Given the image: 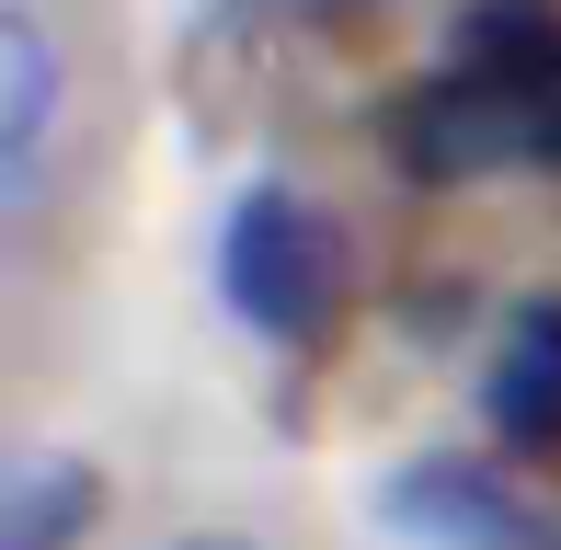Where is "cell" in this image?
Listing matches in <instances>:
<instances>
[{
  "label": "cell",
  "mask_w": 561,
  "mask_h": 550,
  "mask_svg": "<svg viewBox=\"0 0 561 550\" xmlns=\"http://www.w3.org/2000/svg\"><path fill=\"white\" fill-rule=\"evenodd\" d=\"M298 12H367V0H298Z\"/></svg>",
  "instance_id": "8"
},
{
  "label": "cell",
  "mask_w": 561,
  "mask_h": 550,
  "mask_svg": "<svg viewBox=\"0 0 561 550\" xmlns=\"http://www.w3.org/2000/svg\"><path fill=\"white\" fill-rule=\"evenodd\" d=\"M378 516H390L413 550H561L550 516L527 505L504 470H481V459H413V470H390V482H378Z\"/></svg>",
  "instance_id": "3"
},
{
  "label": "cell",
  "mask_w": 561,
  "mask_h": 550,
  "mask_svg": "<svg viewBox=\"0 0 561 550\" xmlns=\"http://www.w3.org/2000/svg\"><path fill=\"white\" fill-rule=\"evenodd\" d=\"M218 287H229V310L264 344H321V321H333V298H344L333 218L298 184H252L241 207H229V230H218Z\"/></svg>",
  "instance_id": "1"
},
{
  "label": "cell",
  "mask_w": 561,
  "mask_h": 550,
  "mask_svg": "<svg viewBox=\"0 0 561 550\" xmlns=\"http://www.w3.org/2000/svg\"><path fill=\"white\" fill-rule=\"evenodd\" d=\"M447 69L516 104L527 161H561V0H458Z\"/></svg>",
  "instance_id": "2"
},
{
  "label": "cell",
  "mask_w": 561,
  "mask_h": 550,
  "mask_svg": "<svg viewBox=\"0 0 561 550\" xmlns=\"http://www.w3.org/2000/svg\"><path fill=\"white\" fill-rule=\"evenodd\" d=\"M92 516H104V470L69 459V447H23L12 482H0V550H69L92 539Z\"/></svg>",
  "instance_id": "5"
},
{
  "label": "cell",
  "mask_w": 561,
  "mask_h": 550,
  "mask_svg": "<svg viewBox=\"0 0 561 550\" xmlns=\"http://www.w3.org/2000/svg\"><path fill=\"white\" fill-rule=\"evenodd\" d=\"M481 413H493L504 447H561V298H527V310L493 333Z\"/></svg>",
  "instance_id": "4"
},
{
  "label": "cell",
  "mask_w": 561,
  "mask_h": 550,
  "mask_svg": "<svg viewBox=\"0 0 561 550\" xmlns=\"http://www.w3.org/2000/svg\"><path fill=\"white\" fill-rule=\"evenodd\" d=\"M58 127V46H46V23L0 12V172H12V195H35V149Z\"/></svg>",
  "instance_id": "6"
},
{
  "label": "cell",
  "mask_w": 561,
  "mask_h": 550,
  "mask_svg": "<svg viewBox=\"0 0 561 550\" xmlns=\"http://www.w3.org/2000/svg\"><path fill=\"white\" fill-rule=\"evenodd\" d=\"M172 550H252V539H218V528H207V539H172Z\"/></svg>",
  "instance_id": "7"
}]
</instances>
